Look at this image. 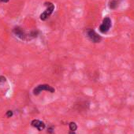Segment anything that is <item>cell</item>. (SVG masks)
I'll return each mask as SVG.
<instances>
[{
    "instance_id": "obj_2",
    "label": "cell",
    "mask_w": 134,
    "mask_h": 134,
    "mask_svg": "<svg viewBox=\"0 0 134 134\" xmlns=\"http://www.w3.org/2000/svg\"><path fill=\"white\" fill-rule=\"evenodd\" d=\"M85 35L87 38L92 43H99L102 40V37L92 29H87L85 31Z\"/></svg>"
},
{
    "instance_id": "obj_13",
    "label": "cell",
    "mask_w": 134,
    "mask_h": 134,
    "mask_svg": "<svg viewBox=\"0 0 134 134\" xmlns=\"http://www.w3.org/2000/svg\"><path fill=\"white\" fill-rule=\"evenodd\" d=\"M69 134H76V133H75L74 131H70V132H69Z\"/></svg>"
},
{
    "instance_id": "obj_11",
    "label": "cell",
    "mask_w": 134,
    "mask_h": 134,
    "mask_svg": "<svg viewBox=\"0 0 134 134\" xmlns=\"http://www.w3.org/2000/svg\"><path fill=\"white\" fill-rule=\"evenodd\" d=\"M47 132H48L49 133H51H51H53V132H54V130H53V128H52V127H50V128L47 129Z\"/></svg>"
},
{
    "instance_id": "obj_1",
    "label": "cell",
    "mask_w": 134,
    "mask_h": 134,
    "mask_svg": "<svg viewBox=\"0 0 134 134\" xmlns=\"http://www.w3.org/2000/svg\"><path fill=\"white\" fill-rule=\"evenodd\" d=\"M13 33L20 40H25V41L31 40L37 37V36H38V31H32L30 33H26L23 30V29H21V27H18V26L15 27L13 29Z\"/></svg>"
},
{
    "instance_id": "obj_12",
    "label": "cell",
    "mask_w": 134,
    "mask_h": 134,
    "mask_svg": "<svg viewBox=\"0 0 134 134\" xmlns=\"http://www.w3.org/2000/svg\"><path fill=\"white\" fill-rule=\"evenodd\" d=\"M10 1V0H0V3H7Z\"/></svg>"
},
{
    "instance_id": "obj_4",
    "label": "cell",
    "mask_w": 134,
    "mask_h": 134,
    "mask_svg": "<svg viewBox=\"0 0 134 134\" xmlns=\"http://www.w3.org/2000/svg\"><path fill=\"white\" fill-rule=\"evenodd\" d=\"M110 27H111V20L109 17H107L103 20V22L99 26V31L103 34H106L110 30Z\"/></svg>"
},
{
    "instance_id": "obj_3",
    "label": "cell",
    "mask_w": 134,
    "mask_h": 134,
    "mask_svg": "<svg viewBox=\"0 0 134 134\" xmlns=\"http://www.w3.org/2000/svg\"><path fill=\"white\" fill-rule=\"evenodd\" d=\"M45 6H47V9L44 10V12H43L40 14V20L42 21H46L54 12V5L51 3H45Z\"/></svg>"
},
{
    "instance_id": "obj_9",
    "label": "cell",
    "mask_w": 134,
    "mask_h": 134,
    "mask_svg": "<svg viewBox=\"0 0 134 134\" xmlns=\"http://www.w3.org/2000/svg\"><path fill=\"white\" fill-rule=\"evenodd\" d=\"M12 115H13V111H11V110H8V111H7V117L10 118Z\"/></svg>"
},
{
    "instance_id": "obj_10",
    "label": "cell",
    "mask_w": 134,
    "mask_h": 134,
    "mask_svg": "<svg viewBox=\"0 0 134 134\" xmlns=\"http://www.w3.org/2000/svg\"><path fill=\"white\" fill-rule=\"evenodd\" d=\"M7 81L6 77H3V76H0V83H3V82H5Z\"/></svg>"
},
{
    "instance_id": "obj_8",
    "label": "cell",
    "mask_w": 134,
    "mask_h": 134,
    "mask_svg": "<svg viewBox=\"0 0 134 134\" xmlns=\"http://www.w3.org/2000/svg\"><path fill=\"white\" fill-rule=\"evenodd\" d=\"M77 124L75 122H70V129L71 131L75 132L77 130Z\"/></svg>"
},
{
    "instance_id": "obj_6",
    "label": "cell",
    "mask_w": 134,
    "mask_h": 134,
    "mask_svg": "<svg viewBox=\"0 0 134 134\" xmlns=\"http://www.w3.org/2000/svg\"><path fill=\"white\" fill-rule=\"evenodd\" d=\"M31 125L33 127L36 128L39 131H41V130H43L45 128V124L43 121H40V120H33L31 122Z\"/></svg>"
},
{
    "instance_id": "obj_7",
    "label": "cell",
    "mask_w": 134,
    "mask_h": 134,
    "mask_svg": "<svg viewBox=\"0 0 134 134\" xmlns=\"http://www.w3.org/2000/svg\"><path fill=\"white\" fill-rule=\"evenodd\" d=\"M121 1V0H110V2H109L110 9H112V10L116 9L118 7Z\"/></svg>"
},
{
    "instance_id": "obj_5",
    "label": "cell",
    "mask_w": 134,
    "mask_h": 134,
    "mask_svg": "<svg viewBox=\"0 0 134 134\" xmlns=\"http://www.w3.org/2000/svg\"><path fill=\"white\" fill-rule=\"evenodd\" d=\"M42 91H47V92H50L51 93L54 92V88H52L51 86L48 85H38L36 88H34L33 90V94L37 96L39 95Z\"/></svg>"
}]
</instances>
